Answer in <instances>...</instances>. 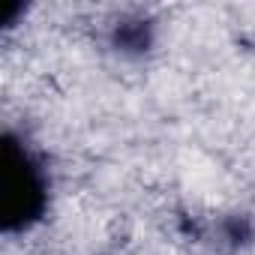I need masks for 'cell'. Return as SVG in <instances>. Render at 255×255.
Instances as JSON below:
<instances>
[{"instance_id": "cell-1", "label": "cell", "mask_w": 255, "mask_h": 255, "mask_svg": "<svg viewBox=\"0 0 255 255\" xmlns=\"http://www.w3.org/2000/svg\"><path fill=\"white\" fill-rule=\"evenodd\" d=\"M45 207V177L33 156L12 135L3 138V168H0V213L6 231L30 225Z\"/></svg>"}]
</instances>
